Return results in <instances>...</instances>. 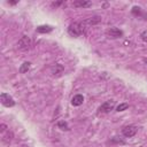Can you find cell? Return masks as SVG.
I'll use <instances>...</instances> for the list:
<instances>
[{
    "mask_svg": "<svg viewBox=\"0 0 147 147\" xmlns=\"http://www.w3.org/2000/svg\"><path fill=\"white\" fill-rule=\"evenodd\" d=\"M85 23L84 22H75L69 25L68 28V33L72 37H79L82 33H84L85 30Z\"/></svg>",
    "mask_w": 147,
    "mask_h": 147,
    "instance_id": "obj_1",
    "label": "cell"
},
{
    "mask_svg": "<svg viewBox=\"0 0 147 147\" xmlns=\"http://www.w3.org/2000/svg\"><path fill=\"white\" fill-rule=\"evenodd\" d=\"M30 46H31V39L28 36H23L17 42V47L21 51H28L30 48Z\"/></svg>",
    "mask_w": 147,
    "mask_h": 147,
    "instance_id": "obj_2",
    "label": "cell"
},
{
    "mask_svg": "<svg viewBox=\"0 0 147 147\" xmlns=\"http://www.w3.org/2000/svg\"><path fill=\"white\" fill-rule=\"evenodd\" d=\"M0 101H1V103H2L5 107H13V106H15L14 99H13L9 94H7V93H1V95H0Z\"/></svg>",
    "mask_w": 147,
    "mask_h": 147,
    "instance_id": "obj_3",
    "label": "cell"
},
{
    "mask_svg": "<svg viewBox=\"0 0 147 147\" xmlns=\"http://www.w3.org/2000/svg\"><path fill=\"white\" fill-rule=\"evenodd\" d=\"M114 107H115V101L114 100H108L99 107V111L100 113H109L110 110L114 109Z\"/></svg>",
    "mask_w": 147,
    "mask_h": 147,
    "instance_id": "obj_4",
    "label": "cell"
},
{
    "mask_svg": "<svg viewBox=\"0 0 147 147\" xmlns=\"http://www.w3.org/2000/svg\"><path fill=\"white\" fill-rule=\"evenodd\" d=\"M137 131H138V127H137V126H134V125H127V126L123 127L122 133H123L125 137L131 138V137H133V136L137 133Z\"/></svg>",
    "mask_w": 147,
    "mask_h": 147,
    "instance_id": "obj_5",
    "label": "cell"
},
{
    "mask_svg": "<svg viewBox=\"0 0 147 147\" xmlns=\"http://www.w3.org/2000/svg\"><path fill=\"white\" fill-rule=\"evenodd\" d=\"M106 33H107V36H109L110 38H119V37L123 36V32H122L119 29H117V28H110V29H108V30L106 31Z\"/></svg>",
    "mask_w": 147,
    "mask_h": 147,
    "instance_id": "obj_6",
    "label": "cell"
},
{
    "mask_svg": "<svg viewBox=\"0 0 147 147\" xmlns=\"http://www.w3.org/2000/svg\"><path fill=\"white\" fill-rule=\"evenodd\" d=\"M72 5H74V7H77V8H87V7L92 6V2L87 1V0H76V1H74Z\"/></svg>",
    "mask_w": 147,
    "mask_h": 147,
    "instance_id": "obj_7",
    "label": "cell"
},
{
    "mask_svg": "<svg viewBox=\"0 0 147 147\" xmlns=\"http://www.w3.org/2000/svg\"><path fill=\"white\" fill-rule=\"evenodd\" d=\"M63 70H64L63 65L60 64V63H56V64H54V65L52 67V75L55 76V77L61 76V74L63 72Z\"/></svg>",
    "mask_w": 147,
    "mask_h": 147,
    "instance_id": "obj_8",
    "label": "cell"
},
{
    "mask_svg": "<svg viewBox=\"0 0 147 147\" xmlns=\"http://www.w3.org/2000/svg\"><path fill=\"white\" fill-rule=\"evenodd\" d=\"M83 101H84V96L82 95V94H76V95H74V98L71 99V105L72 106H80L82 103H83Z\"/></svg>",
    "mask_w": 147,
    "mask_h": 147,
    "instance_id": "obj_9",
    "label": "cell"
},
{
    "mask_svg": "<svg viewBox=\"0 0 147 147\" xmlns=\"http://www.w3.org/2000/svg\"><path fill=\"white\" fill-rule=\"evenodd\" d=\"M100 22H101V17L100 16H92V17H90V18L84 21V23L87 24V25H95V24H98Z\"/></svg>",
    "mask_w": 147,
    "mask_h": 147,
    "instance_id": "obj_10",
    "label": "cell"
},
{
    "mask_svg": "<svg viewBox=\"0 0 147 147\" xmlns=\"http://www.w3.org/2000/svg\"><path fill=\"white\" fill-rule=\"evenodd\" d=\"M36 31L38 33H49L53 31V28L49 25H39V26H37Z\"/></svg>",
    "mask_w": 147,
    "mask_h": 147,
    "instance_id": "obj_11",
    "label": "cell"
},
{
    "mask_svg": "<svg viewBox=\"0 0 147 147\" xmlns=\"http://www.w3.org/2000/svg\"><path fill=\"white\" fill-rule=\"evenodd\" d=\"M30 67H31V63H30V62H23V63L21 64V67H20V72H21V74L28 72L29 69H30Z\"/></svg>",
    "mask_w": 147,
    "mask_h": 147,
    "instance_id": "obj_12",
    "label": "cell"
},
{
    "mask_svg": "<svg viewBox=\"0 0 147 147\" xmlns=\"http://www.w3.org/2000/svg\"><path fill=\"white\" fill-rule=\"evenodd\" d=\"M132 14L136 15V16H142V17H146V20H147V15H145V14L141 11V8H140V7L134 6V7L132 8Z\"/></svg>",
    "mask_w": 147,
    "mask_h": 147,
    "instance_id": "obj_13",
    "label": "cell"
},
{
    "mask_svg": "<svg viewBox=\"0 0 147 147\" xmlns=\"http://www.w3.org/2000/svg\"><path fill=\"white\" fill-rule=\"evenodd\" d=\"M57 126H59L60 129H62V130H69V126H68L67 122H64V121H60V122L57 123Z\"/></svg>",
    "mask_w": 147,
    "mask_h": 147,
    "instance_id": "obj_14",
    "label": "cell"
},
{
    "mask_svg": "<svg viewBox=\"0 0 147 147\" xmlns=\"http://www.w3.org/2000/svg\"><path fill=\"white\" fill-rule=\"evenodd\" d=\"M127 108H129V105H127V103H121V105L117 106L116 110H117V111H123V110H125V109H127Z\"/></svg>",
    "mask_w": 147,
    "mask_h": 147,
    "instance_id": "obj_15",
    "label": "cell"
},
{
    "mask_svg": "<svg viewBox=\"0 0 147 147\" xmlns=\"http://www.w3.org/2000/svg\"><path fill=\"white\" fill-rule=\"evenodd\" d=\"M140 37H141V39H142L145 42H147V31H144V32L140 34Z\"/></svg>",
    "mask_w": 147,
    "mask_h": 147,
    "instance_id": "obj_16",
    "label": "cell"
},
{
    "mask_svg": "<svg viewBox=\"0 0 147 147\" xmlns=\"http://www.w3.org/2000/svg\"><path fill=\"white\" fill-rule=\"evenodd\" d=\"M5 130H6V125H5V124H1V125H0V131L3 132Z\"/></svg>",
    "mask_w": 147,
    "mask_h": 147,
    "instance_id": "obj_17",
    "label": "cell"
},
{
    "mask_svg": "<svg viewBox=\"0 0 147 147\" xmlns=\"http://www.w3.org/2000/svg\"><path fill=\"white\" fill-rule=\"evenodd\" d=\"M17 2H18V1H8V3H9V5H16Z\"/></svg>",
    "mask_w": 147,
    "mask_h": 147,
    "instance_id": "obj_18",
    "label": "cell"
},
{
    "mask_svg": "<svg viewBox=\"0 0 147 147\" xmlns=\"http://www.w3.org/2000/svg\"><path fill=\"white\" fill-rule=\"evenodd\" d=\"M144 61H145V63H146V64H147V59H145V60H144Z\"/></svg>",
    "mask_w": 147,
    "mask_h": 147,
    "instance_id": "obj_19",
    "label": "cell"
}]
</instances>
